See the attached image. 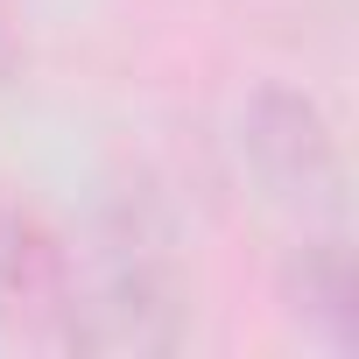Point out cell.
<instances>
[{
    "instance_id": "obj_2",
    "label": "cell",
    "mask_w": 359,
    "mask_h": 359,
    "mask_svg": "<svg viewBox=\"0 0 359 359\" xmlns=\"http://www.w3.org/2000/svg\"><path fill=\"white\" fill-rule=\"evenodd\" d=\"M247 141L261 155V176L289 198H331L338 184V162H331V141H324V120L289 99V92H261L254 120H247Z\"/></svg>"
},
{
    "instance_id": "obj_1",
    "label": "cell",
    "mask_w": 359,
    "mask_h": 359,
    "mask_svg": "<svg viewBox=\"0 0 359 359\" xmlns=\"http://www.w3.org/2000/svg\"><path fill=\"white\" fill-rule=\"evenodd\" d=\"M64 303H71L64 247L29 212H0V331L50 338L64 331Z\"/></svg>"
}]
</instances>
